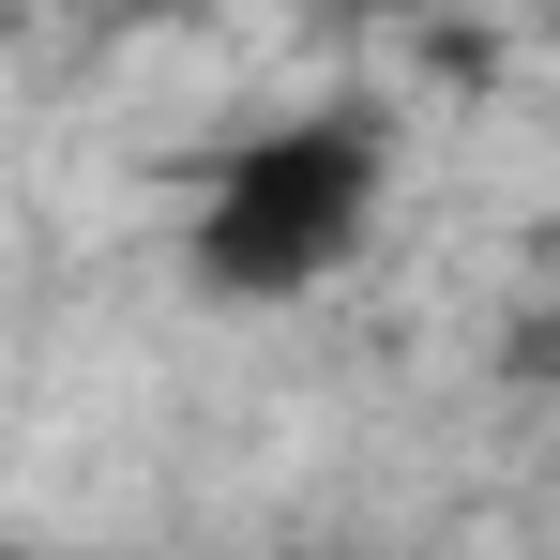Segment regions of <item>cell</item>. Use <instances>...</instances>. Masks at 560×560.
<instances>
[{
  "label": "cell",
  "instance_id": "cell-1",
  "mask_svg": "<svg viewBox=\"0 0 560 560\" xmlns=\"http://www.w3.org/2000/svg\"><path fill=\"white\" fill-rule=\"evenodd\" d=\"M378 121L364 106H318V121H273V137H243L212 197H197V288H228V303H288V288L349 273V243H364L378 212Z\"/></svg>",
  "mask_w": 560,
  "mask_h": 560
},
{
  "label": "cell",
  "instance_id": "cell-2",
  "mask_svg": "<svg viewBox=\"0 0 560 560\" xmlns=\"http://www.w3.org/2000/svg\"><path fill=\"white\" fill-rule=\"evenodd\" d=\"M515 378H530V394H560V303L530 318V334H515Z\"/></svg>",
  "mask_w": 560,
  "mask_h": 560
},
{
  "label": "cell",
  "instance_id": "cell-3",
  "mask_svg": "<svg viewBox=\"0 0 560 560\" xmlns=\"http://www.w3.org/2000/svg\"><path fill=\"white\" fill-rule=\"evenodd\" d=\"M334 15H409V0H334Z\"/></svg>",
  "mask_w": 560,
  "mask_h": 560
},
{
  "label": "cell",
  "instance_id": "cell-4",
  "mask_svg": "<svg viewBox=\"0 0 560 560\" xmlns=\"http://www.w3.org/2000/svg\"><path fill=\"white\" fill-rule=\"evenodd\" d=\"M15 560H77V546H15Z\"/></svg>",
  "mask_w": 560,
  "mask_h": 560
}]
</instances>
